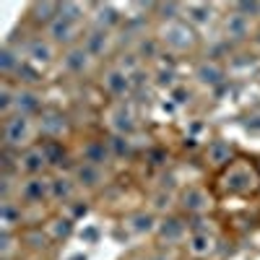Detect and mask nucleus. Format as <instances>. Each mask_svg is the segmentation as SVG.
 <instances>
[{"label": "nucleus", "mask_w": 260, "mask_h": 260, "mask_svg": "<svg viewBox=\"0 0 260 260\" xmlns=\"http://www.w3.org/2000/svg\"><path fill=\"white\" fill-rule=\"evenodd\" d=\"M156 39L161 50H169L172 55H185L192 52L195 47L201 45V34L195 26H190L185 18H175V21H161Z\"/></svg>", "instance_id": "nucleus-1"}, {"label": "nucleus", "mask_w": 260, "mask_h": 260, "mask_svg": "<svg viewBox=\"0 0 260 260\" xmlns=\"http://www.w3.org/2000/svg\"><path fill=\"white\" fill-rule=\"evenodd\" d=\"M39 136L37 127V117H26V115H11L3 120V148L21 154L34 146V138Z\"/></svg>", "instance_id": "nucleus-2"}, {"label": "nucleus", "mask_w": 260, "mask_h": 260, "mask_svg": "<svg viewBox=\"0 0 260 260\" xmlns=\"http://www.w3.org/2000/svg\"><path fill=\"white\" fill-rule=\"evenodd\" d=\"M260 187V175L255 164L237 159L232 167H226L221 172V190L226 195H252Z\"/></svg>", "instance_id": "nucleus-3"}, {"label": "nucleus", "mask_w": 260, "mask_h": 260, "mask_svg": "<svg viewBox=\"0 0 260 260\" xmlns=\"http://www.w3.org/2000/svg\"><path fill=\"white\" fill-rule=\"evenodd\" d=\"M52 175H42V177H21L18 190H16V201L21 206H45L52 203V187H50Z\"/></svg>", "instance_id": "nucleus-4"}, {"label": "nucleus", "mask_w": 260, "mask_h": 260, "mask_svg": "<svg viewBox=\"0 0 260 260\" xmlns=\"http://www.w3.org/2000/svg\"><path fill=\"white\" fill-rule=\"evenodd\" d=\"M177 208L185 216H206L213 208V195L203 185H185L177 192Z\"/></svg>", "instance_id": "nucleus-5"}, {"label": "nucleus", "mask_w": 260, "mask_h": 260, "mask_svg": "<svg viewBox=\"0 0 260 260\" xmlns=\"http://www.w3.org/2000/svg\"><path fill=\"white\" fill-rule=\"evenodd\" d=\"M57 45L47 37V34H34L24 42V47H21V52H24V60L31 62L34 68H47V65H52L57 60Z\"/></svg>", "instance_id": "nucleus-6"}, {"label": "nucleus", "mask_w": 260, "mask_h": 260, "mask_svg": "<svg viewBox=\"0 0 260 260\" xmlns=\"http://www.w3.org/2000/svg\"><path fill=\"white\" fill-rule=\"evenodd\" d=\"M45 34L55 42V45L60 47V50H68V47H76V45H81L83 42V34H86V29H83V24L81 21H73V18H65V16H57L52 24L45 29Z\"/></svg>", "instance_id": "nucleus-7"}, {"label": "nucleus", "mask_w": 260, "mask_h": 260, "mask_svg": "<svg viewBox=\"0 0 260 260\" xmlns=\"http://www.w3.org/2000/svg\"><path fill=\"white\" fill-rule=\"evenodd\" d=\"M190 221L180 213H164L159 219V226H156V242L159 245H180V242H187L190 237Z\"/></svg>", "instance_id": "nucleus-8"}, {"label": "nucleus", "mask_w": 260, "mask_h": 260, "mask_svg": "<svg viewBox=\"0 0 260 260\" xmlns=\"http://www.w3.org/2000/svg\"><path fill=\"white\" fill-rule=\"evenodd\" d=\"M104 120H107V127H110V136H125L130 138L136 133V115L133 110H130V104L127 102H112L110 107H107V112H104Z\"/></svg>", "instance_id": "nucleus-9"}, {"label": "nucleus", "mask_w": 260, "mask_h": 260, "mask_svg": "<svg viewBox=\"0 0 260 260\" xmlns=\"http://www.w3.org/2000/svg\"><path fill=\"white\" fill-rule=\"evenodd\" d=\"M102 89L110 99L125 102L130 94H133L136 83H133V76H130L127 71H122L120 65H110V68L102 73Z\"/></svg>", "instance_id": "nucleus-10"}, {"label": "nucleus", "mask_w": 260, "mask_h": 260, "mask_svg": "<svg viewBox=\"0 0 260 260\" xmlns=\"http://www.w3.org/2000/svg\"><path fill=\"white\" fill-rule=\"evenodd\" d=\"M71 175H73L76 185L81 187V192H96V190H102L107 182H110L107 167H96V164L81 161V159L71 167Z\"/></svg>", "instance_id": "nucleus-11"}, {"label": "nucleus", "mask_w": 260, "mask_h": 260, "mask_svg": "<svg viewBox=\"0 0 260 260\" xmlns=\"http://www.w3.org/2000/svg\"><path fill=\"white\" fill-rule=\"evenodd\" d=\"M16 169H18V177H42L47 175L50 169V159L45 154V146L42 143H34L31 148L21 151V154H16Z\"/></svg>", "instance_id": "nucleus-12"}, {"label": "nucleus", "mask_w": 260, "mask_h": 260, "mask_svg": "<svg viewBox=\"0 0 260 260\" xmlns=\"http://www.w3.org/2000/svg\"><path fill=\"white\" fill-rule=\"evenodd\" d=\"M60 65H62V71L68 73V76H76V78H83V76H89L94 71V55L86 50L83 45H76V47H68V50H62L60 55Z\"/></svg>", "instance_id": "nucleus-13"}, {"label": "nucleus", "mask_w": 260, "mask_h": 260, "mask_svg": "<svg viewBox=\"0 0 260 260\" xmlns=\"http://www.w3.org/2000/svg\"><path fill=\"white\" fill-rule=\"evenodd\" d=\"M37 127L45 141H62L71 133V117L60 110H45L37 117Z\"/></svg>", "instance_id": "nucleus-14"}, {"label": "nucleus", "mask_w": 260, "mask_h": 260, "mask_svg": "<svg viewBox=\"0 0 260 260\" xmlns=\"http://www.w3.org/2000/svg\"><path fill=\"white\" fill-rule=\"evenodd\" d=\"M81 45L94 55V60H102V57H110L117 47V31H110V29H99V26H89L83 34V42Z\"/></svg>", "instance_id": "nucleus-15"}, {"label": "nucleus", "mask_w": 260, "mask_h": 260, "mask_svg": "<svg viewBox=\"0 0 260 260\" xmlns=\"http://www.w3.org/2000/svg\"><path fill=\"white\" fill-rule=\"evenodd\" d=\"M203 159H206V164L211 167V169H216V172H224L226 167H232L237 159H234V146L229 143V141H224V138H213L208 146H206V151H203Z\"/></svg>", "instance_id": "nucleus-16"}, {"label": "nucleus", "mask_w": 260, "mask_h": 260, "mask_svg": "<svg viewBox=\"0 0 260 260\" xmlns=\"http://www.w3.org/2000/svg\"><path fill=\"white\" fill-rule=\"evenodd\" d=\"M50 187H52V203L65 206V208H68L76 201V195L81 192V187L76 185L71 172H55L50 177Z\"/></svg>", "instance_id": "nucleus-17"}, {"label": "nucleus", "mask_w": 260, "mask_h": 260, "mask_svg": "<svg viewBox=\"0 0 260 260\" xmlns=\"http://www.w3.org/2000/svg\"><path fill=\"white\" fill-rule=\"evenodd\" d=\"M45 112L42 107V94L31 86H18L16 91V107H13V115H26V117H39Z\"/></svg>", "instance_id": "nucleus-18"}, {"label": "nucleus", "mask_w": 260, "mask_h": 260, "mask_svg": "<svg viewBox=\"0 0 260 260\" xmlns=\"http://www.w3.org/2000/svg\"><path fill=\"white\" fill-rule=\"evenodd\" d=\"M0 224H3L6 234H21V226L26 224V216H24V206L18 201L8 198V201H0Z\"/></svg>", "instance_id": "nucleus-19"}, {"label": "nucleus", "mask_w": 260, "mask_h": 260, "mask_svg": "<svg viewBox=\"0 0 260 260\" xmlns=\"http://www.w3.org/2000/svg\"><path fill=\"white\" fill-rule=\"evenodd\" d=\"M89 18H91V26H99V29H110V31H117L122 26V16L120 11L112 6V3H94L89 6Z\"/></svg>", "instance_id": "nucleus-20"}, {"label": "nucleus", "mask_w": 260, "mask_h": 260, "mask_svg": "<svg viewBox=\"0 0 260 260\" xmlns=\"http://www.w3.org/2000/svg\"><path fill=\"white\" fill-rule=\"evenodd\" d=\"M125 226L136 237H154L159 226V216L154 211H136L125 219Z\"/></svg>", "instance_id": "nucleus-21"}, {"label": "nucleus", "mask_w": 260, "mask_h": 260, "mask_svg": "<svg viewBox=\"0 0 260 260\" xmlns=\"http://www.w3.org/2000/svg\"><path fill=\"white\" fill-rule=\"evenodd\" d=\"M192 76H195V81H198L201 86H208V89L224 83V78H226V73H224V68H221V62H216L213 57L201 60L198 65H195V73H192Z\"/></svg>", "instance_id": "nucleus-22"}, {"label": "nucleus", "mask_w": 260, "mask_h": 260, "mask_svg": "<svg viewBox=\"0 0 260 260\" xmlns=\"http://www.w3.org/2000/svg\"><path fill=\"white\" fill-rule=\"evenodd\" d=\"M81 161H89V164H96V167H110L115 161V156H112L107 141H86L81 146Z\"/></svg>", "instance_id": "nucleus-23"}, {"label": "nucleus", "mask_w": 260, "mask_h": 260, "mask_svg": "<svg viewBox=\"0 0 260 260\" xmlns=\"http://www.w3.org/2000/svg\"><path fill=\"white\" fill-rule=\"evenodd\" d=\"M250 31H252L250 18L232 8V13L224 18V39L226 42H242V39L250 37Z\"/></svg>", "instance_id": "nucleus-24"}, {"label": "nucleus", "mask_w": 260, "mask_h": 260, "mask_svg": "<svg viewBox=\"0 0 260 260\" xmlns=\"http://www.w3.org/2000/svg\"><path fill=\"white\" fill-rule=\"evenodd\" d=\"M182 18L187 21L190 26H195V29H206L211 21L216 18V8L213 6H208V3H185V8H182Z\"/></svg>", "instance_id": "nucleus-25"}, {"label": "nucleus", "mask_w": 260, "mask_h": 260, "mask_svg": "<svg viewBox=\"0 0 260 260\" xmlns=\"http://www.w3.org/2000/svg\"><path fill=\"white\" fill-rule=\"evenodd\" d=\"M60 16V3H50V0H37V3L29 6V18L31 24L47 29L52 21Z\"/></svg>", "instance_id": "nucleus-26"}, {"label": "nucleus", "mask_w": 260, "mask_h": 260, "mask_svg": "<svg viewBox=\"0 0 260 260\" xmlns=\"http://www.w3.org/2000/svg\"><path fill=\"white\" fill-rule=\"evenodd\" d=\"M185 245H187V252L192 257H208L213 252V234L206 229H192Z\"/></svg>", "instance_id": "nucleus-27"}, {"label": "nucleus", "mask_w": 260, "mask_h": 260, "mask_svg": "<svg viewBox=\"0 0 260 260\" xmlns=\"http://www.w3.org/2000/svg\"><path fill=\"white\" fill-rule=\"evenodd\" d=\"M18 242H24V247H29V250H34V252H45V250H50V245H52L55 240L50 237L47 229L31 226V229H26L24 234H18Z\"/></svg>", "instance_id": "nucleus-28"}, {"label": "nucleus", "mask_w": 260, "mask_h": 260, "mask_svg": "<svg viewBox=\"0 0 260 260\" xmlns=\"http://www.w3.org/2000/svg\"><path fill=\"white\" fill-rule=\"evenodd\" d=\"M16 91L18 86H13V81H0V117H11L13 115V107H16Z\"/></svg>", "instance_id": "nucleus-29"}, {"label": "nucleus", "mask_w": 260, "mask_h": 260, "mask_svg": "<svg viewBox=\"0 0 260 260\" xmlns=\"http://www.w3.org/2000/svg\"><path fill=\"white\" fill-rule=\"evenodd\" d=\"M45 146V154L50 159V169H62V164L68 161V148L62 146V141H42Z\"/></svg>", "instance_id": "nucleus-30"}, {"label": "nucleus", "mask_w": 260, "mask_h": 260, "mask_svg": "<svg viewBox=\"0 0 260 260\" xmlns=\"http://www.w3.org/2000/svg\"><path fill=\"white\" fill-rule=\"evenodd\" d=\"M107 143H110V151H112L115 159H127L130 154H133V141L125 138V136H110Z\"/></svg>", "instance_id": "nucleus-31"}, {"label": "nucleus", "mask_w": 260, "mask_h": 260, "mask_svg": "<svg viewBox=\"0 0 260 260\" xmlns=\"http://www.w3.org/2000/svg\"><path fill=\"white\" fill-rule=\"evenodd\" d=\"M175 203H177V195H175V192L159 190V192L154 195V198H151V208H148V211H154V213H164V211H169Z\"/></svg>", "instance_id": "nucleus-32"}]
</instances>
